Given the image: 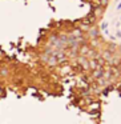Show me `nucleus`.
I'll use <instances>...</instances> for the list:
<instances>
[{
    "label": "nucleus",
    "instance_id": "obj_1",
    "mask_svg": "<svg viewBox=\"0 0 121 124\" xmlns=\"http://www.w3.org/2000/svg\"><path fill=\"white\" fill-rule=\"evenodd\" d=\"M117 9H121V3H120V4H118V6H117Z\"/></svg>",
    "mask_w": 121,
    "mask_h": 124
}]
</instances>
